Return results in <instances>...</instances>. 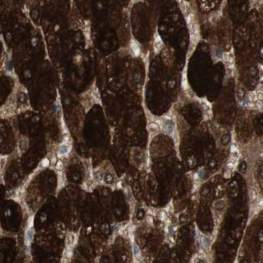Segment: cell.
Returning a JSON list of instances; mask_svg holds the SVG:
<instances>
[{
  "label": "cell",
  "instance_id": "obj_1",
  "mask_svg": "<svg viewBox=\"0 0 263 263\" xmlns=\"http://www.w3.org/2000/svg\"><path fill=\"white\" fill-rule=\"evenodd\" d=\"M32 239H33V230H32V227H29L26 232H25L24 234V242L25 244L27 246L31 244V242L32 241Z\"/></svg>",
  "mask_w": 263,
  "mask_h": 263
},
{
  "label": "cell",
  "instance_id": "obj_2",
  "mask_svg": "<svg viewBox=\"0 0 263 263\" xmlns=\"http://www.w3.org/2000/svg\"><path fill=\"white\" fill-rule=\"evenodd\" d=\"M163 130L165 133L168 134V135H172L174 130V123L170 120L166 121L163 124Z\"/></svg>",
  "mask_w": 263,
  "mask_h": 263
},
{
  "label": "cell",
  "instance_id": "obj_3",
  "mask_svg": "<svg viewBox=\"0 0 263 263\" xmlns=\"http://www.w3.org/2000/svg\"><path fill=\"white\" fill-rule=\"evenodd\" d=\"M164 45L163 40L160 38V37L158 34L156 35L155 37V41H154V50L156 53H159L161 50L162 47Z\"/></svg>",
  "mask_w": 263,
  "mask_h": 263
},
{
  "label": "cell",
  "instance_id": "obj_4",
  "mask_svg": "<svg viewBox=\"0 0 263 263\" xmlns=\"http://www.w3.org/2000/svg\"><path fill=\"white\" fill-rule=\"evenodd\" d=\"M76 243V236L73 233H69L67 236V245L68 249H70Z\"/></svg>",
  "mask_w": 263,
  "mask_h": 263
},
{
  "label": "cell",
  "instance_id": "obj_5",
  "mask_svg": "<svg viewBox=\"0 0 263 263\" xmlns=\"http://www.w3.org/2000/svg\"><path fill=\"white\" fill-rule=\"evenodd\" d=\"M130 47H131V50H132L133 54H135V56H138L140 54V48H139V45H138V42L136 41V40H133L132 41H131V44H130Z\"/></svg>",
  "mask_w": 263,
  "mask_h": 263
},
{
  "label": "cell",
  "instance_id": "obj_6",
  "mask_svg": "<svg viewBox=\"0 0 263 263\" xmlns=\"http://www.w3.org/2000/svg\"><path fill=\"white\" fill-rule=\"evenodd\" d=\"M70 151V147L69 146H67V144H62L59 148V151H58V157H61L63 155H66V154L68 153V151Z\"/></svg>",
  "mask_w": 263,
  "mask_h": 263
},
{
  "label": "cell",
  "instance_id": "obj_7",
  "mask_svg": "<svg viewBox=\"0 0 263 263\" xmlns=\"http://www.w3.org/2000/svg\"><path fill=\"white\" fill-rule=\"evenodd\" d=\"M148 130L149 131H150V133L151 134H155V133H157L159 130H160V127H159L158 124L156 123H150L148 125Z\"/></svg>",
  "mask_w": 263,
  "mask_h": 263
},
{
  "label": "cell",
  "instance_id": "obj_8",
  "mask_svg": "<svg viewBox=\"0 0 263 263\" xmlns=\"http://www.w3.org/2000/svg\"><path fill=\"white\" fill-rule=\"evenodd\" d=\"M133 253L135 257H138L140 256V250L138 249V246L136 244H134L133 246Z\"/></svg>",
  "mask_w": 263,
  "mask_h": 263
},
{
  "label": "cell",
  "instance_id": "obj_9",
  "mask_svg": "<svg viewBox=\"0 0 263 263\" xmlns=\"http://www.w3.org/2000/svg\"><path fill=\"white\" fill-rule=\"evenodd\" d=\"M167 218V214L165 211H161L160 213V219L162 221H165V219Z\"/></svg>",
  "mask_w": 263,
  "mask_h": 263
},
{
  "label": "cell",
  "instance_id": "obj_10",
  "mask_svg": "<svg viewBox=\"0 0 263 263\" xmlns=\"http://www.w3.org/2000/svg\"><path fill=\"white\" fill-rule=\"evenodd\" d=\"M95 178H96V180H97V181H101V180H102V179H103V176H102V174H101V173H95Z\"/></svg>",
  "mask_w": 263,
  "mask_h": 263
},
{
  "label": "cell",
  "instance_id": "obj_11",
  "mask_svg": "<svg viewBox=\"0 0 263 263\" xmlns=\"http://www.w3.org/2000/svg\"><path fill=\"white\" fill-rule=\"evenodd\" d=\"M28 225H29V227H32L33 226V217L30 216L29 218V220H28Z\"/></svg>",
  "mask_w": 263,
  "mask_h": 263
},
{
  "label": "cell",
  "instance_id": "obj_12",
  "mask_svg": "<svg viewBox=\"0 0 263 263\" xmlns=\"http://www.w3.org/2000/svg\"><path fill=\"white\" fill-rule=\"evenodd\" d=\"M206 240H207V239H206L205 237L202 238V240H201V244H202V246H203V247H206V246L207 247V246H208V243H207Z\"/></svg>",
  "mask_w": 263,
  "mask_h": 263
},
{
  "label": "cell",
  "instance_id": "obj_13",
  "mask_svg": "<svg viewBox=\"0 0 263 263\" xmlns=\"http://www.w3.org/2000/svg\"><path fill=\"white\" fill-rule=\"evenodd\" d=\"M62 166H63L62 162L61 161V160H59V161H58V162H57V164H56V168L58 169V170H60V169H62Z\"/></svg>",
  "mask_w": 263,
  "mask_h": 263
},
{
  "label": "cell",
  "instance_id": "obj_14",
  "mask_svg": "<svg viewBox=\"0 0 263 263\" xmlns=\"http://www.w3.org/2000/svg\"><path fill=\"white\" fill-rule=\"evenodd\" d=\"M49 161L48 159H44V160H42V166L43 167H47L49 165Z\"/></svg>",
  "mask_w": 263,
  "mask_h": 263
},
{
  "label": "cell",
  "instance_id": "obj_15",
  "mask_svg": "<svg viewBox=\"0 0 263 263\" xmlns=\"http://www.w3.org/2000/svg\"><path fill=\"white\" fill-rule=\"evenodd\" d=\"M146 220H147V222H148L150 224H151V225L153 224V219L151 218V216H147V217H146Z\"/></svg>",
  "mask_w": 263,
  "mask_h": 263
},
{
  "label": "cell",
  "instance_id": "obj_16",
  "mask_svg": "<svg viewBox=\"0 0 263 263\" xmlns=\"http://www.w3.org/2000/svg\"><path fill=\"white\" fill-rule=\"evenodd\" d=\"M135 225H131L130 227H129L128 232H132L135 231Z\"/></svg>",
  "mask_w": 263,
  "mask_h": 263
},
{
  "label": "cell",
  "instance_id": "obj_17",
  "mask_svg": "<svg viewBox=\"0 0 263 263\" xmlns=\"http://www.w3.org/2000/svg\"><path fill=\"white\" fill-rule=\"evenodd\" d=\"M72 256V252L70 251V250H68L67 251V257H68V258H70Z\"/></svg>",
  "mask_w": 263,
  "mask_h": 263
},
{
  "label": "cell",
  "instance_id": "obj_18",
  "mask_svg": "<svg viewBox=\"0 0 263 263\" xmlns=\"http://www.w3.org/2000/svg\"><path fill=\"white\" fill-rule=\"evenodd\" d=\"M55 161H56V159L54 158V159L52 160V163H55Z\"/></svg>",
  "mask_w": 263,
  "mask_h": 263
},
{
  "label": "cell",
  "instance_id": "obj_19",
  "mask_svg": "<svg viewBox=\"0 0 263 263\" xmlns=\"http://www.w3.org/2000/svg\"><path fill=\"white\" fill-rule=\"evenodd\" d=\"M134 1H135V2H139V1H141V0H134Z\"/></svg>",
  "mask_w": 263,
  "mask_h": 263
}]
</instances>
